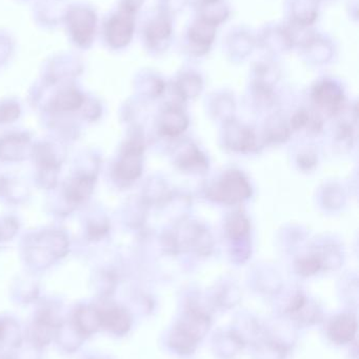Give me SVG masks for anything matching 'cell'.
<instances>
[{
  "mask_svg": "<svg viewBox=\"0 0 359 359\" xmlns=\"http://www.w3.org/2000/svg\"><path fill=\"white\" fill-rule=\"evenodd\" d=\"M65 22L69 36L75 46L87 49L93 45L98 25L95 10L87 6L69 8L65 14Z\"/></svg>",
  "mask_w": 359,
  "mask_h": 359,
  "instance_id": "6da1fadb",
  "label": "cell"
},
{
  "mask_svg": "<svg viewBox=\"0 0 359 359\" xmlns=\"http://www.w3.org/2000/svg\"><path fill=\"white\" fill-rule=\"evenodd\" d=\"M135 28V15L118 9L104 22V41L111 49H125L133 41Z\"/></svg>",
  "mask_w": 359,
  "mask_h": 359,
  "instance_id": "7a4b0ae2",
  "label": "cell"
},
{
  "mask_svg": "<svg viewBox=\"0 0 359 359\" xmlns=\"http://www.w3.org/2000/svg\"><path fill=\"white\" fill-rule=\"evenodd\" d=\"M172 18L159 12L158 15L149 20L144 30V41L148 50L159 53L169 48L173 37Z\"/></svg>",
  "mask_w": 359,
  "mask_h": 359,
  "instance_id": "3957f363",
  "label": "cell"
},
{
  "mask_svg": "<svg viewBox=\"0 0 359 359\" xmlns=\"http://www.w3.org/2000/svg\"><path fill=\"white\" fill-rule=\"evenodd\" d=\"M217 27L197 18L187 31V49L194 56H203L215 43Z\"/></svg>",
  "mask_w": 359,
  "mask_h": 359,
  "instance_id": "277c9868",
  "label": "cell"
},
{
  "mask_svg": "<svg viewBox=\"0 0 359 359\" xmlns=\"http://www.w3.org/2000/svg\"><path fill=\"white\" fill-rule=\"evenodd\" d=\"M256 39L258 46L273 53H283L294 47L293 39L287 26L268 27Z\"/></svg>",
  "mask_w": 359,
  "mask_h": 359,
  "instance_id": "5b68a950",
  "label": "cell"
},
{
  "mask_svg": "<svg viewBox=\"0 0 359 359\" xmlns=\"http://www.w3.org/2000/svg\"><path fill=\"white\" fill-rule=\"evenodd\" d=\"M316 0H289V24L302 28H311L318 18Z\"/></svg>",
  "mask_w": 359,
  "mask_h": 359,
  "instance_id": "8992f818",
  "label": "cell"
},
{
  "mask_svg": "<svg viewBox=\"0 0 359 359\" xmlns=\"http://www.w3.org/2000/svg\"><path fill=\"white\" fill-rule=\"evenodd\" d=\"M299 48L304 57L314 64H325L333 57L332 41L315 33Z\"/></svg>",
  "mask_w": 359,
  "mask_h": 359,
  "instance_id": "52a82bcc",
  "label": "cell"
},
{
  "mask_svg": "<svg viewBox=\"0 0 359 359\" xmlns=\"http://www.w3.org/2000/svg\"><path fill=\"white\" fill-rule=\"evenodd\" d=\"M100 325L116 335H125L131 329L132 317L125 309L119 306L100 310Z\"/></svg>",
  "mask_w": 359,
  "mask_h": 359,
  "instance_id": "ba28073f",
  "label": "cell"
},
{
  "mask_svg": "<svg viewBox=\"0 0 359 359\" xmlns=\"http://www.w3.org/2000/svg\"><path fill=\"white\" fill-rule=\"evenodd\" d=\"M226 50L233 60H245L257 46V39L248 31L234 30L226 39Z\"/></svg>",
  "mask_w": 359,
  "mask_h": 359,
  "instance_id": "9c48e42d",
  "label": "cell"
},
{
  "mask_svg": "<svg viewBox=\"0 0 359 359\" xmlns=\"http://www.w3.org/2000/svg\"><path fill=\"white\" fill-rule=\"evenodd\" d=\"M250 194V187L241 174H229L222 180L218 188V196L226 203H236L247 198Z\"/></svg>",
  "mask_w": 359,
  "mask_h": 359,
  "instance_id": "30bf717a",
  "label": "cell"
},
{
  "mask_svg": "<svg viewBox=\"0 0 359 359\" xmlns=\"http://www.w3.org/2000/svg\"><path fill=\"white\" fill-rule=\"evenodd\" d=\"M72 325L81 337L96 333L102 327L100 310L92 306H81L73 316Z\"/></svg>",
  "mask_w": 359,
  "mask_h": 359,
  "instance_id": "8fae6325",
  "label": "cell"
},
{
  "mask_svg": "<svg viewBox=\"0 0 359 359\" xmlns=\"http://www.w3.org/2000/svg\"><path fill=\"white\" fill-rule=\"evenodd\" d=\"M356 327V320L351 315H340L330 325V337L337 344H346L354 337Z\"/></svg>",
  "mask_w": 359,
  "mask_h": 359,
  "instance_id": "7c38bea8",
  "label": "cell"
},
{
  "mask_svg": "<svg viewBox=\"0 0 359 359\" xmlns=\"http://www.w3.org/2000/svg\"><path fill=\"white\" fill-rule=\"evenodd\" d=\"M197 10H198L199 18L217 28L230 18V8L224 0H218L216 3L209 4V5L199 6Z\"/></svg>",
  "mask_w": 359,
  "mask_h": 359,
  "instance_id": "4fadbf2b",
  "label": "cell"
},
{
  "mask_svg": "<svg viewBox=\"0 0 359 359\" xmlns=\"http://www.w3.org/2000/svg\"><path fill=\"white\" fill-rule=\"evenodd\" d=\"M314 98L321 106H336L341 100L342 94L333 81H323L315 88Z\"/></svg>",
  "mask_w": 359,
  "mask_h": 359,
  "instance_id": "5bb4252c",
  "label": "cell"
},
{
  "mask_svg": "<svg viewBox=\"0 0 359 359\" xmlns=\"http://www.w3.org/2000/svg\"><path fill=\"white\" fill-rule=\"evenodd\" d=\"M22 342V336L20 333V327L15 321L10 319H0V346L1 344L6 346L18 348Z\"/></svg>",
  "mask_w": 359,
  "mask_h": 359,
  "instance_id": "9a60e30c",
  "label": "cell"
},
{
  "mask_svg": "<svg viewBox=\"0 0 359 359\" xmlns=\"http://www.w3.org/2000/svg\"><path fill=\"white\" fill-rule=\"evenodd\" d=\"M177 86L182 93L187 94V95H195L201 92L203 81H201V76L195 73H186L180 77Z\"/></svg>",
  "mask_w": 359,
  "mask_h": 359,
  "instance_id": "2e32d148",
  "label": "cell"
},
{
  "mask_svg": "<svg viewBox=\"0 0 359 359\" xmlns=\"http://www.w3.org/2000/svg\"><path fill=\"white\" fill-rule=\"evenodd\" d=\"M188 3L189 0H161L159 12L173 18L176 14L184 11Z\"/></svg>",
  "mask_w": 359,
  "mask_h": 359,
  "instance_id": "e0dca14e",
  "label": "cell"
},
{
  "mask_svg": "<svg viewBox=\"0 0 359 359\" xmlns=\"http://www.w3.org/2000/svg\"><path fill=\"white\" fill-rule=\"evenodd\" d=\"M247 220L243 216H235L232 220L229 222V233L231 236H241L247 232Z\"/></svg>",
  "mask_w": 359,
  "mask_h": 359,
  "instance_id": "ac0fdd59",
  "label": "cell"
},
{
  "mask_svg": "<svg viewBox=\"0 0 359 359\" xmlns=\"http://www.w3.org/2000/svg\"><path fill=\"white\" fill-rule=\"evenodd\" d=\"M144 0H121L118 9L127 12V13L136 15L144 6Z\"/></svg>",
  "mask_w": 359,
  "mask_h": 359,
  "instance_id": "d6986e66",
  "label": "cell"
},
{
  "mask_svg": "<svg viewBox=\"0 0 359 359\" xmlns=\"http://www.w3.org/2000/svg\"><path fill=\"white\" fill-rule=\"evenodd\" d=\"M218 1V0H194L195 6L199 7V6L209 5V4H213Z\"/></svg>",
  "mask_w": 359,
  "mask_h": 359,
  "instance_id": "ffe728a7",
  "label": "cell"
},
{
  "mask_svg": "<svg viewBox=\"0 0 359 359\" xmlns=\"http://www.w3.org/2000/svg\"><path fill=\"white\" fill-rule=\"evenodd\" d=\"M0 359H12V357L6 353H0Z\"/></svg>",
  "mask_w": 359,
  "mask_h": 359,
  "instance_id": "44dd1931",
  "label": "cell"
},
{
  "mask_svg": "<svg viewBox=\"0 0 359 359\" xmlns=\"http://www.w3.org/2000/svg\"><path fill=\"white\" fill-rule=\"evenodd\" d=\"M317 3H320V1H327V0H316Z\"/></svg>",
  "mask_w": 359,
  "mask_h": 359,
  "instance_id": "7402d4cb",
  "label": "cell"
}]
</instances>
